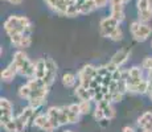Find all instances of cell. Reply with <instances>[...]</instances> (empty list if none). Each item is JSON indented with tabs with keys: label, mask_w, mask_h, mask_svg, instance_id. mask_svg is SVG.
I'll return each mask as SVG.
<instances>
[{
	"label": "cell",
	"mask_w": 152,
	"mask_h": 132,
	"mask_svg": "<svg viewBox=\"0 0 152 132\" xmlns=\"http://www.w3.org/2000/svg\"><path fill=\"white\" fill-rule=\"evenodd\" d=\"M12 63L16 66L17 73L27 78H34V63L28 60V55L23 50H17L13 54Z\"/></svg>",
	"instance_id": "6da1fadb"
},
{
	"label": "cell",
	"mask_w": 152,
	"mask_h": 132,
	"mask_svg": "<svg viewBox=\"0 0 152 132\" xmlns=\"http://www.w3.org/2000/svg\"><path fill=\"white\" fill-rule=\"evenodd\" d=\"M32 23L28 17L25 16H11L5 20L4 23V29L8 33V36L13 33H24L25 29L31 26Z\"/></svg>",
	"instance_id": "7a4b0ae2"
},
{
	"label": "cell",
	"mask_w": 152,
	"mask_h": 132,
	"mask_svg": "<svg viewBox=\"0 0 152 132\" xmlns=\"http://www.w3.org/2000/svg\"><path fill=\"white\" fill-rule=\"evenodd\" d=\"M130 31L132 37L139 42H143L150 37V34L152 33V28L145 23H140V21H134L130 25Z\"/></svg>",
	"instance_id": "3957f363"
},
{
	"label": "cell",
	"mask_w": 152,
	"mask_h": 132,
	"mask_svg": "<svg viewBox=\"0 0 152 132\" xmlns=\"http://www.w3.org/2000/svg\"><path fill=\"white\" fill-rule=\"evenodd\" d=\"M118 24L119 23L116 21L113 16L104 17V19L101 21V25H99V33H101V36L109 37L111 34V32H113L115 28H118Z\"/></svg>",
	"instance_id": "277c9868"
},
{
	"label": "cell",
	"mask_w": 152,
	"mask_h": 132,
	"mask_svg": "<svg viewBox=\"0 0 152 132\" xmlns=\"http://www.w3.org/2000/svg\"><path fill=\"white\" fill-rule=\"evenodd\" d=\"M56 75H57V65H56V62L53 60L48 58V60H46V73H45V77H44L42 81L45 82L46 86L50 87L56 79Z\"/></svg>",
	"instance_id": "5b68a950"
},
{
	"label": "cell",
	"mask_w": 152,
	"mask_h": 132,
	"mask_svg": "<svg viewBox=\"0 0 152 132\" xmlns=\"http://www.w3.org/2000/svg\"><path fill=\"white\" fill-rule=\"evenodd\" d=\"M33 125L40 130L45 131V132H53L54 131V127L52 125V123L49 122V118L48 115H37L33 120Z\"/></svg>",
	"instance_id": "8992f818"
},
{
	"label": "cell",
	"mask_w": 152,
	"mask_h": 132,
	"mask_svg": "<svg viewBox=\"0 0 152 132\" xmlns=\"http://www.w3.org/2000/svg\"><path fill=\"white\" fill-rule=\"evenodd\" d=\"M60 112H61V107H50L48 110V112H46V115H48L49 118V122L52 123V125L54 127V130H57L58 127H61L60 124Z\"/></svg>",
	"instance_id": "52a82bcc"
},
{
	"label": "cell",
	"mask_w": 152,
	"mask_h": 132,
	"mask_svg": "<svg viewBox=\"0 0 152 132\" xmlns=\"http://www.w3.org/2000/svg\"><path fill=\"white\" fill-rule=\"evenodd\" d=\"M34 114H36V108L28 106V107H25L24 110H23L21 112L17 115V118H19L21 122H24L25 124L28 125L29 123L32 122V120H34Z\"/></svg>",
	"instance_id": "ba28073f"
},
{
	"label": "cell",
	"mask_w": 152,
	"mask_h": 132,
	"mask_svg": "<svg viewBox=\"0 0 152 132\" xmlns=\"http://www.w3.org/2000/svg\"><path fill=\"white\" fill-rule=\"evenodd\" d=\"M130 58V52L128 50H118L111 58V62H114L116 66H122L123 63L127 62V60Z\"/></svg>",
	"instance_id": "9c48e42d"
},
{
	"label": "cell",
	"mask_w": 152,
	"mask_h": 132,
	"mask_svg": "<svg viewBox=\"0 0 152 132\" xmlns=\"http://www.w3.org/2000/svg\"><path fill=\"white\" fill-rule=\"evenodd\" d=\"M138 125L143 130H152V112L147 111L138 119Z\"/></svg>",
	"instance_id": "30bf717a"
},
{
	"label": "cell",
	"mask_w": 152,
	"mask_h": 132,
	"mask_svg": "<svg viewBox=\"0 0 152 132\" xmlns=\"http://www.w3.org/2000/svg\"><path fill=\"white\" fill-rule=\"evenodd\" d=\"M97 107L102 108L103 110V114H104V118L107 119H113L114 116H115V108L111 106L110 102L107 101H102L99 102V103H97Z\"/></svg>",
	"instance_id": "8fae6325"
},
{
	"label": "cell",
	"mask_w": 152,
	"mask_h": 132,
	"mask_svg": "<svg viewBox=\"0 0 152 132\" xmlns=\"http://www.w3.org/2000/svg\"><path fill=\"white\" fill-rule=\"evenodd\" d=\"M46 73V60H39L34 62V78L44 79Z\"/></svg>",
	"instance_id": "7c38bea8"
},
{
	"label": "cell",
	"mask_w": 152,
	"mask_h": 132,
	"mask_svg": "<svg viewBox=\"0 0 152 132\" xmlns=\"http://www.w3.org/2000/svg\"><path fill=\"white\" fill-rule=\"evenodd\" d=\"M16 74H17L16 66H15L13 63L11 62L10 65H8V66L1 71V79H3L4 82H10V81H12V79L15 78V75H16Z\"/></svg>",
	"instance_id": "4fadbf2b"
},
{
	"label": "cell",
	"mask_w": 152,
	"mask_h": 132,
	"mask_svg": "<svg viewBox=\"0 0 152 132\" xmlns=\"http://www.w3.org/2000/svg\"><path fill=\"white\" fill-rule=\"evenodd\" d=\"M110 8H111V15L110 16H113L118 23L123 21L124 20L123 4H113V5H110Z\"/></svg>",
	"instance_id": "5bb4252c"
},
{
	"label": "cell",
	"mask_w": 152,
	"mask_h": 132,
	"mask_svg": "<svg viewBox=\"0 0 152 132\" xmlns=\"http://www.w3.org/2000/svg\"><path fill=\"white\" fill-rule=\"evenodd\" d=\"M80 77H87V78H95L97 77V67L93 65H85L78 73V78Z\"/></svg>",
	"instance_id": "9a60e30c"
},
{
	"label": "cell",
	"mask_w": 152,
	"mask_h": 132,
	"mask_svg": "<svg viewBox=\"0 0 152 132\" xmlns=\"http://www.w3.org/2000/svg\"><path fill=\"white\" fill-rule=\"evenodd\" d=\"M75 95L80 101H93L91 98V94H90V90L89 89H85L80 85L78 87H75Z\"/></svg>",
	"instance_id": "2e32d148"
},
{
	"label": "cell",
	"mask_w": 152,
	"mask_h": 132,
	"mask_svg": "<svg viewBox=\"0 0 152 132\" xmlns=\"http://www.w3.org/2000/svg\"><path fill=\"white\" fill-rule=\"evenodd\" d=\"M75 81H77V78L72 73H66L62 75V85L65 87H73L75 85Z\"/></svg>",
	"instance_id": "e0dca14e"
},
{
	"label": "cell",
	"mask_w": 152,
	"mask_h": 132,
	"mask_svg": "<svg viewBox=\"0 0 152 132\" xmlns=\"http://www.w3.org/2000/svg\"><path fill=\"white\" fill-rule=\"evenodd\" d=\"M0 110H1V112L13 114V106L7 98H1L0 99Z\"/></svg>",
	"instance_id": "ac0fdd59"
},
{
	"label": "cell",
	"mask_w": 152,
	"mask_h": 132,
	"mask_svg": "<svg viewBox=\"0 0 152 132\" xmlns=\"http://www.w3.org/2000/svg\"><path fill=\"white\" fill-rule=\"evenodd\" d=\"M95 8H97V5H95L94 0H86V1H85V4L81 7V13H82V15H87V13L93 12Z\"/></svg>",
	"instance_id": "d6986e66"
},
{
	"label": "cell",
	"mask_w": 152,
	"mask_h": 132,
	"mask_svg": "<svg viewBox=\"0 0 152 132\" xmlns=\"http://www.w3.org/2000/svg\"><path fill=\"white\" fill-rule=\"evenodd\" d=\"M80 13H81V7H80V5H77L74 1H73V3H70V4H69L65 16L74 17V16H77V15H80Z\"/></svg>",
	"instance_id": "ffe728a7"
},
{
	"label": "cell",
	"mask_w": 152,
	"mask_h": 132,
	"mask_svg": "<svg viewBox=\"0 0 152 132\" xmlns=\"http://www.w3.org/2000/svg\"><path fill=\"white\" fill-rule=\"evenodd\" d=\"M31 94H32V89L29 87V85H23L19 89V96L21 99H29L31 98Z\"/></svg>",
	"instance_id": "44dd1931"
},
{
	"label": "cell",
	"mask_w": 152,
	"mask_h": 132,
	"mask_svg": "<svg viewBox=\"0 0 152 132\" xmlns=\"http://www.w3.org/2000/svg\"><path fill=\"white\" fill-rule=\"evenodd\" d=\"M152 19V9H144V11H139V21L140 23H145L150 21Z\"/></svg>",
	"instance_id": "7402d4cb"
},
{
	"label": "cell",
	"mask_w": 152,
	"mask_h": 132,
	"mask_svg": "<svg viewBox=\"0 0 152 132\" xmlns=\"http://www.w3.org/2000/svg\"><path fill=\"white\" fill-rule=\"evenodd\" d=\"M28 102H29V106L31 107H33V108H39V107H41V106L45 103V98H41V96H36V98H31V99H28Z\"/></svg>",
	"instance_id": "603a6c76"
},
{
	"label": "cell",
	"mask_w": 152,
	"mask_h": 132,
	"mask_svg": "<svg viewBox=\"0 0 152 132\" xmlns=\"http://www.w3.org/2000/svg\"><path fill=\"white\" fill-rule=\"evenodd\" d=\"M109 39L113 40V41H121L122 39H123V31H122V29L118 26V28H115L113 32H111Z\"/></svg>",
	"instance_id": "cb8c5ba5"
},
{
	"label": "cell",
	"mask_w": 152,
	"mask_h": 132,
	"mask_svg": "<svg viewBox=\"0 0 152 132\" xmlns=\"http://www.w3.org/2000/svg\"><path fill=\"white\" fill-rule=\"evenodd\" d=\"M78 104H80L81 115H86V114L90 112V108H91V106H90V101H81Z\"/></svg>",
	"instance_id": "d4e9b609"
},
{
	"label": "cell",
	"mask_w": 152,
	"mask_h": 132,
	"mask_svg": "<svg viewBox=\"0 0 152 132\" xmlns=\"http://www.w3.org/2000/svg\"><path fill=\"white\" fill-rule=\"evenodd\" d=\"M13 119V114H8V112H1V116H0V122H1V125L4 127L8 122Z\"/></svg>",
	"instance_id": "484cf974"
},
{
	"label": "cell",
	"mask_w": 152,
	"mask_h": 132,
	"mask_svg": "<svg viewBox=\"0 0 152 132\" xmlns=\"http://www.w3.org/2000/svg\"><path fill=\"white\" fill-rule=\"evenodd\" d=\"M4 130L7 132H17V125H16V122H15V118L4 125Z\"/></svg>",
	"instance_id": "4316f807"
},
{
	"label": "cell",
	"mask_w": 152,
	"mask_h": 132,
	"mask_svg": "<svg viewBox=\"0 0 152 132\" xmlns=\"http://www.w3.org/2000/svg\"><path fill=\"white\" fill-rule=\"evenodd\" d=\"M31 37L29 36H24L23 37V40L20 41V44L17 45V48H20V49H23V48H29L31 46Z\"/></svg>",
	"instance_id": "83f0119b"
},
{
	"label": "cell",
	"mask_w": 152,
	"mask_h": 132,
	"mask_svg": "<svg viewBox=\"0 0 152 132\" xmlns=\"http://www.w3.org/2000/svg\"><path fill=\"white\" fill-rule=\"evenodd\" d=\"M138 9H139V11L151 9V7H150V0H138Z\"/></svg>",
	"instance_id": "f1b7e54d"
},
{
	"label": "cell",
	"mask_w": 152,
	"mask_h": 132,
	"mask_svg": "<svg viewBox=\"0 0 152 132\" xmlns=\"http://www.w3.org/2000/svg\"><path fill=\"white\" fill-rule=\"evenodd\" d=\"M107 74H111V73H109V70H107L106 66H101V67H97V75H99V77H106Z\"/></svg>",
	"instance_id": "f546056e"
},
{
	"label": "cell",
	"mask_w": 152,
	"mask_h": 132,
	"mask_svg": "<svg viewBox=\"0 0 152 132\" xmlns=\"http://www.w3.org/2000/svg\"><path fill=\"white\" fill-rule=\"evenodd\" d=\"M15 122H16V125H17V132H23L25 130V127H27V124H25L24 122H21L19 118H15Z\"/></svg>",
	"instance_id": "4dcf8cb0"
},
{
	"label": "cell",
	"mask_w": 152,
	"mask_h": 132,
	"mask_svg": "<svg viewBox=\"0 0 152 132\" xmlns=\"http://www.w3.org/2000/svg\"><path fill=\"white\" fill-rule=\"evenodd\" d=\"M94 118L98 120H101V119H103L104 118V114H103V110L102 108H99V107H95V111H94Z\"/></svg>",
	"instance_id": "1f68e13d"
},
{
	"label": "cell",
	"mask_w": 152,
	"mask_h": 132,
	"mask_svg": "<svg viewBox=\"0 0 152 132\" xmlns=\"http://www.w3.org/2000/svg\"><path fill=\"white\" fill-rule=\"evenodd\" d=\"M143 67L147 70H152V57H147L143 61Z\"/></svg>",
	"instance_id": "d6a6232c"
},
{
	"label": "cell",
	"mask_w": 152,
	"mask_h": 132,
	"mask_svg": "<svg viewBox=\"0 0 152 132\" xmlns=\"http://www.w3.org/2000/svg\"><path fill=\"white\" fill-rule=\"evenodd\" d=\"M113 95V102H121L123 99V94L119 93V91H115V93H111Z\"/></svg>",
	"instance_id": "836d02e7"
},
{
	"label": "cell",
	"mask_w": 152,
	"mask_h": 132,
	"mask_svg": "<svg viewBox=\"0 0 152 132\" xmlns=\"http://www.w3.org/2000/svg\"><path fill=\"white\" fill-rule=\"evenodd\" d=\"M104 66L107 67V70H109V73H111V74H113L114 71H116V70L119 69V66H116L114 62H110V63H107V65H104Z\"/></svg>",
	"instance_id": "e575fe53"
},
{
	"label": "cell",
	"mask_w": 152,
	"mask_h": 132,
	"mask_svg": "<svg viewBox=\"0 0 152 132\" xmlns=\"http://www.w3.org/2000/svg\"><path fill=\"white\" fill-rule=\"evenodd\" d=\"M109 1H110V0H94V3H95V5H97V8L106 7Z\"/></svg>",
	"instance_id": "d590c367"
},
{
	"label": "cell",
	"mask_w": 152,
	"mask_h": 132,
	"mask_svg": "<svg viewBox=\"0 0 152 132\" xmlns=\"http://www.w3.org/2000/svg\"><path fill=\"white\" fill-rule=\"evenodd\" d=\"M45 3L49 5V8H52L53 11H56V7H57L58 0H45Z\"/></svg>",
	"instance_id": "8d00e7d4"
},
{
	"label": "cell",
	"mask_w": 152,
	"mask_h": 132,
	"mask_svg": "<svg viewBox=\"0 0 152 132\" xmlns=\"http://www.w3.org/2000/svg\"><path fill=\"white\" fill-rule=\"evenodd\" d=\"M130 1V0H110V5L113 4H127V3Z\"/></svg>",
	"instance_id": "74e56055"
},
{
	"label": "cell",
	"mask_w": 152,
	"mask_h": 132,
	"mask_svg": "<svg viewBox=\"0 0 152 132\" xmlns=\"http://www.w3.org/2000/svg\"><path fill=\"white\" fill-rule=\"evenodd\" d=\"M109 120L110 119H107V118H103V119H101L99 120V124H101V127H107V125H109Z\"/></svg>",
	"instance_id": "f35d334b"
},
{
	"label": "cell",
	"mask_w": 152,
	"mask_h": 132,
	"mask_svg": "<svg viewBox=\"0 0 152 132\" xmlns=\"http://www.w3.org/2000/svg\"><path fill=\"white\" fill-rule=\"evenodd\" d=\"M122 132H135V131H134V128H131L127 125V127H124L123 130H122Z\"/></svg>",
	"instance_id": "ab89813d"
},
{
	"label": "cell",
	"mask_w": 152,
	"mask_h": 132,
	"mask_svg": "<svg viewBox=\"0 0 152 132\" xmlns=\"http://www.w3.org/2000/svg\"><path fill=\"white\" fill-rule=\"evenodd\" d=\"M85 1H86V0H75V4H77V5H80V7H82V5L85 4Z\"/></svg>",
	"instance_id": "60d3db41"
},
{
	"label": "cell",
	"mask_w": 152,
	"mask_h": 132,
	"mask_svg": "<svg viewBox=\"0 0 152 132\" xmlns=\"http://www.w3.org/2000/svg\"><path fill=\"white\" fill-rule=\"evenodd\" d=\"M10 3H12V4L17 5V4H21V3H23V0H10Z\"/></svg>",
	"instance_id": "b9f144b4"
},
{
	"label": "cell",
	"mask_w": 152,
	"mask_h": 132,
	"mask_svg": "<svg viewBox=\"0 0 152 132\" xmlns=\"http://www.w3.org/2000/svg\"><path fill=\"white\" fill-rule=\"evenodd\" d=\"M148 81H152V70H148Z\"/></svg>",
	"instance_id": "7bdbcfd3"
},
{
	"label": "cell",
	"mask_w": 152,
	"mask_h": 132,
	"mask_svg": "<svg viewBox=\"0 0 152 132\" xmlns=\"http://www.w3.org/2000/svg\"><path fill=\"white\" fill-rule=\"evenodd\" d=\"M148 95H150V99H151V101H152V90H151V91H150V93H148Z\"/></svg>",
	"instance_id": "ee69618b"
},
{
	"label": "cell",
	"mask_w": 152,
	"mask_h": 132,
	"mask_svg": "<svg viewBox=\"0 0 152 132\" xmlns=\"http://www.w3.org/2000/svg\"><path fill=\"white\" fill-rule=\"evenodd\" d=\"M143 132H152V130H143Z\"/></svg>",
	"instance_id": "f6af8a7d"
},
{
	"label": "cell",
	"mask_w": 152,
	"mask_h": 132,
	"mask_svg": "<svg viewBox=\"0 0 152 132\" xmlns=\"http://www.w3.org/2000/svg\"><path fill=\"white\" fill-rule=\"evenodd\" d=\"M65 132H73V131H69V130H68V131H65Z\"/></svg>",
	"instance_id": "bcb514c9"
},
{
	"label": "cell",
	"mask_w": 152,
	"mask_h": 132,
	"mask_svg": "<svg viewBox=\"0 0 152 132\" xmlns=\"http://www.w3.org/2000/svg\"><path fill=\"white\" fill-rule=\"evenodd\" d=\"M4 1H10V0H4Z\"/></svg>",
	"instance_id": "7dc6e473"
},
{
	"label": "cell",
	"mask_w": 152,
	"mask_h": 132,
	"mask_svg": "<svg viewBox=\"0 0 152 132\" xmlns=\"http://www.w3.org/2000/svg\"><path fill=\"white\" fill-rule=\"evenodd\" d=\"M150 82H151V86H152V81H150Z\"/></svg>",
	"instance_id": "c3c4849f"
},
{
	"label": "cell",
	"mask_w": 152,
	"mask_h": 132,
	"mask_svg": "<svg viewBox=\"0 0 152 132\" xmlns=\"http://www.w3.org/2000/svg\"><path fill=\"white\" fill-rule=\"evenodd\" d=\"M151 45H152V42H151Z\"/></svg>",
	"instance_id": "681fc988"
}]
</instances>
